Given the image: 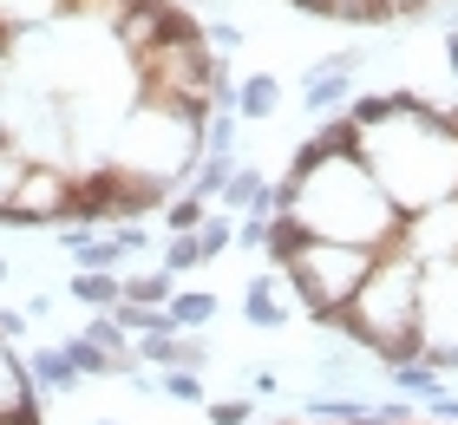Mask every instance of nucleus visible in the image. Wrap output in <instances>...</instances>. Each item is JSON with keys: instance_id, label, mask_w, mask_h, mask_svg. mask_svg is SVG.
<instances>
[{"instance_id": "obj_1", "label": "nucleus", "mask_w": 458, "mask_h": 425, "mask_svg": "<svg viewBox=\"0 0 458 425\" xmlns=\"http://www.w3.org/2000/svg\"><path fill=\"white\" fill-rule=\"evenodd\" d=\"M276 217H295L308 236L353 242V249H393L406 223L400 203L367 170V157H321L308 144L276 177Z\"/></svg>"}, {"instance_id": "obj_2", "label": "nucleus", "mask_w": 458, "mask_h": 425, "mask_svg": "<svg viewBox=\"0 0 458 425\" xmlns=\"http://www.w3.org/2000/svg\"><path fill=\"white\" fill-rule=\"evenodd\" d=\"M360 157H367L373 177H380V190L400 203V217L452 203L458 197V105L420 98L400 118L367 124Z\"/></svg>"}, {"instance_id": "obj_3", "label": "nucleus", "mask_w": 458, "mask_h": 425, "mask_svg": "<svg viewBox=\"0 0 458 425\" xmlns=\"http://www.w3.org/2000/svg\"><path fill=\"white\" fill-rule=\"evenodd\" d=\"M420 282L426 262L406 255L400 242L373 255L367 282L353 288V302L341 308V340L367 347L380 367H400V360H420Z\"/></svg>"}, {"instance_id": "obj_4", "label": "nucleus", "mask_w": 458, "mask_h": 425, "mask_svg": "<svg viewBox=\"0 0 458 425\" xmlns=\"http://www.w3.org/2000/svg\"><path fill=\"white\" fill-rule=\"evenodd\" d=\"M380 249H353V242H327V236H301L282 255V288L308 308V321L321 334H341V308L353 302V288L367 282Z\"/></svg>"}, {"instance_id": "obj_5", "label": "nucleus", "mask_w": 458, "mask_h": 425, "mask_svg": "<svg viewBox=\"0 0 458 425\" xmlns=\"http://www.w3.org/2000/svg\"><path fill=\"white\" fill-rule=\"evenodd\" d=\"M138 177H164V183H191L203 164V118L171 112V105H131L118 118V157Z\"/></svg>"}, {"instance_id": "obj_6", "label": "nucleus", "mask_w": 458, "mask_h": 425, "mask_svg": "<svg viewBox=\"0 0 458 425\" xmlns=\"http://www.w3.org/2000/svg\"><path fill=\"white\" fill-rule=\"evenodd\" d=\"M420 353L432 367L458 373V255L432 262L420 282Z\"/></svg>"}, {"instance_id": "obj_7", "label": "nucleus", "mask_w": 458, "mask_h": 425, "mask_svg": "<svg viewBox=\"0 0 458 425\" xmlns=\"http://www.w3.org/2000/svg\"><path fill=\"white\" fill-rule=\"evenodd\" d=\"M72 223V164H33L20 197L0 209V229H59Z\"/></svg>"}, {"instance_id": "obj_8", "label": "nucleus", "mask_w": 458, "mask_h": 425, "mask_svg": "<svg viewBox=\"0 0 458 425\" xmlns=\"http://www.w3.org/2000/svg\"><path fill=\"white\" fill-rule=\"evenodd\" d=\"M367 66V53H327V59H315L308 66V79H301V98H308V112L315 118H335V112H347L353 105V72Z\"/></svg>"}, {"instance_id": "obj_9", "label": "nucleus", "mask_w": 458, "mask_h": 425, "mask_svg": "<svg viewBox=\"0 0 458 425\" xmlns=\"http://www.w3.org/2000/svg\"><path fill=\"white\" fill-rule=\"evenodd\" d=\"M400 249L420 255V262H452L458 255V197L452 203H432V209H412V217L400 223Z\"/></svg>"}, {"instance_id": "obj_10", "label": "nucleus", "mask_w": 458, "mask_h": 425, "mask_svg": "<svg viewBox=\"0 0 458 425\" xmlns=\"http://www.w3.org/2000/svg\"><path fill=\"white\" fill-rule=\"evenodd\" d=\"M242 321L256 327V334H282V327H288V314H282V268H262L256 282H249V294H242Z\"/></svg>"}, {"instance_id": "obj_11", "label": "nucleus", "mask_w": 458, "mask_h": 425, "mask_svg": "<svg viewBox=\"0 0 458 425\" xmlns=\"http://www.w3.org/2000/svg\"><path fill=\"white\" fill-rule=\"evenodd\" d=\"M308 20H341V27H393V0H295Z\"/></svg>"}, {"instance_id": "obj_12", "label": "nucleus", "mask_w": 458, "mask_h": 425, "mask_svg": "<svg viewBox=\"0 0 458 425\" xmlns=\"http://www.w3.org/2000/svg\"><path fill=\"white\" fill-rule=\"evenodd\" d=\"M66 13H72V0H0V39H27Z\"/></svg>"}, {"instance_id": "obj_13", "label": "nucleus", "mask_w": 458, "mask_h": 425, "mask_svg": "<svg viewBox=\"0 0 458 425\" xmlns=\"http://www.w3.org/2000/svg\"><path fill=\"white\" fill-rule=\"evenodd\" d=\"M33 373L27 367H20V353H13V340L7 334H0V419H13L20 406H33Z\"/></svg>"}, {"instance_id": "obj_14", "label": "nucleus", "mask_w": 458, "mask_h": 425, "mask_svg": "<svg viewBox=\"0 0 458 425\" xmlns=\"http://www.w3.org/2000/svg\"><path fill=\"white\" fill-rule=\"evenodd\" d=\"M66 294H72L79 308H118V294H124V275H118V268H72Z\"/></svg>"}, {"instance_id": "obj_15", "label": "nucleus", "mask_w": 458, "mask_h": 425, "mask_svg": "<svg viewBox=\"0 0 458 425\" xmlns=\"http://www.w3.org/2000/svg\"><path fill=\"white\" fill-rule=\"evenodd\" d=\"M276 112H282V79L256 72V79L236 85V118L242 124H262V118H276Z\"/></svg>"}, {"instance_id": "obj_16", "label": "nucleus", "mask_w": 458, "mask_h": 425, "mask_svg": "<svg viewBox=\"0 0 458 425\" xmlns=\"http://www.w3.org/2000/svg\"><path fill=\"white\" fill-rule=\"evenodd\" d=\"M386 379L400 387V399H432V393H445V367H432V360H400V367H386Z\"/></svg>"}, {"instance_id": "obj_17", "label": "nucleus", "mask_w": 458, "mask_h": 425, "mask_svg": "<svg viewBox=\"0 0 458 425\" xmlns=\"http://www.w3.org/2000/svg\"><path fill=\"white\" fill-rule=\"evenodd\" d=\"M164 308H171L177 334H203V327L216 321V294H210V288H177V294H171Z\"/></svg>"}, {"instance_id": "obj_18", "label": "nucleus", "mask_w": 458, "mask_h": 425, "mask_svg": "<svg viewBox=\"0 0 458 425\" xmlns=\"http://www.w3.org/2000/svg\"><path fill=\"white\" fill-rule=\"evenodd\" d=\"M177 294V275L171 268H138V275H124V294L118 302H138V308H164Z\"/></svg>"}, {"instance_id": "obj_19", "label": "nucleus", "mask_w": 458, "mask_h": 425, "mask_svg": "<svg viewBox=\"0 0 458 425\" xmlns=\"http://www.w3.org/2000/svg\"><path fill=\"white\" fill-rule=\"evenodd\" d=\"M236 138H242L236 105H216V112L203 118V157H236Z\"/></svg>"}, {"instance_id": "obj_20", "label": "nucleus", "mask_w": 458, "mask_h": 425, "mask_svg": "<svg viewBox=\"0 0 458 425\" xmlns=\"http://www.w3.org/2000/svg\"><path fill=\"white\" fill-rule=\"evenodd\" d=\"M27 373H33V387H79V373H72V360H66V347H33V360H27Z\"/></svg>"}, {"instance_id": "obj_21", "label": "nucleus", "mask_w": 458, "mask_h": 425, "mask_svg": "<svg viewBox=\"0 0 458 425\" xmlns=\"http://www.w3.org/2000/svg\"><path fill=\"white\" fill-rule=\"evenodd\" d=\"M86 340H98V347H106L112 360H138V353H131V327H124L112 308H98L92 321H86Z\"/></svg>"}, {"instance_id": "obj_22", "label": "nucleus", "mask_w": 458, "mask_h": 425, "mask_svg": "<svg viewBox=\"0 0 458 425\" xmlns=\"http://www.w3.org/2000/svg\"><path fill=\"white\" fill-rule=\"evenodd\" d=\"M27 170H33V157L20 151L13 138H0V209H7V203L20 197V183H27Z\"/></svg>"}, {"instance_id": "obj_23", "label": "nucleus", "mask_w": 458, "mask_h": 425, "mask_svg": "<svg viewBox=\"0 0 458 425\" xmlns=\"http://www.w3.org/2000/svg\"><path fill=\"white\" fill-rule=\"evenodd\" d=\"M157 393L164 399H183V406H210V393H203V373L197 367H171L157 379Z\"/></svg>"}, {"instance_id": "obj_24", "label": "nucleus", "mask_w": 458, "mask_h": 425, "mask_svg": "<svg viewBox=\"0 0 458 425\" xmlns=\"http://www.w3.org/2000/svg\"><path fill=\"white\" fill-rule=\"evenodd\" d=\"M203 217H210V197H197V190H183V197L164 203V229H171V236L177 229H197Z\"/></svg>"}, {"instance_id": "obj_25", "label": "nucleus", "mask_w": 458, "mask_h": 425, "mask_svg": "<svg viewBox=\"0 0 458 425\" xmlns=\"http://www.w3.org/2000/svg\"><path fill=\"white\" fill-rule=\"evenodd\" d=\"M197 242H203V262H216V255L236 242V223H229V209H210V217L197 223Z\"/></svg>"}, {"instance_id": "obj_26", "label": "nucleus", "mask_w": 458, "mask_h": 425, "mask_svg": "<svg viewBox=\"0 0 458 425\" xmlns=\"http://www.w3.org/2000/svg\"><path fill=\"white\" fill-rule=\"evenodd\" d=\"M72 268H124V249L112 242V229H98V236L72 255Z\"/></svg>"}, {"instance_id": "obj_27", "label": "nucleus", "mask_w": 458, "mask_h": 425, "mask_svg": "<svg viewBox=\"0 0 458 425\" xmlns=\"http://www.w3.org/2000/svg\"><path fill=\"white\" fill-rule=\"evenodd\" d=\"M164 268L183 275V268H203V242H197V229H177L171 242H164Z\"/></svg>"}, {"instance_id": "obj_28", "label": "nucleus", "mask_w": 458, "mask_h": 425, "mask_svg": "<svg viewBox=\"0 0 458 425\" xmlns=\"http://www.w3.org/2000/svg\"><path fill=\"white\" fill-rule=\"evenodd\" d=\"M131 353L151 367H177V334H131Z\"/></svg>"}, {"instance_id": "obj_29", "label": "nucleus", "mask_w": 458, "mask_h": 425, "mask_svg": "<svg viewBox=\"0 0 458 425\" xmlns=\"http://www.w3.org/2000/svg\"><path fill=\"white\" fill-rule=\"evenodd\" d=\"M229 170H236V157H203V164H197V177H191V190H197V197H216Z\"/></svg>"}, {"instance_id": "obj_30", "label": "nucleus", "mask_w": 458, "mask_h": 425, "mask_svg": "<svg viewBox=\"0 0 458 425\" xmlns=\"http://www.w3.org/2000/svg\"><path fill=\"white\" fill-rule=\"evenodd\" d=\"M203 412H210V425H249V419H256V406H249V399H210Z\"/></svg>"}, {"instance_id": "obj_31", "label": "nucleus", "mask_w": 458, "mask_h": 425, "mask_svg": "<svg viewBox=\"0 0 458 425\" xmlns=\"http://www.w3.org/2000/svg\"><path fill=\"white\" fill-rule=\"evenodd\" d=\"M177 367H210V340H203V334H177Z\"/></svg>"}, {"instance_id": "obj_32", "label": "nucleus", "mask_w": 458, "mask_h": 425, "mask_svg": "<svg viewBox=\"0 0 458 425\" xmlns=\"http://www.w3.org/2000/svg\"><path fill=\"white\" fill-rule=\"evenodd\" d=\"M112 242L124 255H144V249H151V229H144V223H112Z\"/></svg>"}, {"instance_id": "obj_33", "label": "nucleus", "mask_w": 458, "mask_h": 425, "mask_svg": "<svg viewBox=\"0 0 458 425\" xmlns=\"http://www.w3.org/2000/svg\"><path fill=\"white\" fill-rule=\"evenodd\" d=\"M203 39H210V53H242V27H229V20H216V27H203Z\"/></svg>"}, {"instance_id": "obj_34", "label": "nucleus", "mask_w": 458, "mask_h": 425, "mask_svg": "<svg viewBox=\"0 0 458 425\" xmlns=\"http://www.w3.org/2000/svg\"><path fill=\"white\" fill-rule=\"evenodd\" d=\"M236 242H242V249H262V242H268V217L242 209V223H236Z\"/></svg>"}, {"instance_id": "obj_35", "label": "nucleus", "mask_w": 458, "mask_h": 425, "mask_svg": "<svg viewBox=\"0 0 458 425\" xmlns=\"http://www.w3.org/2000/svg\"><path fill=\"white\" fill-rule=\"evenodd\" d=\"M426 406H432V419H439V425H458V399H452V393H432Z\"/></svg>"}, {"instance_id": "obj_36", "label": "nucleus", "mask_w": 458, "mask_h": 425, "mask_svg": "<svg viewBox=\"0 0 458 425\" xmlns=\"http://www.w3.org/2000/svg\"><path fill=\"white\" fill-rule=\"evenodd\" d=\"M249 393H256V399H276V393H282V379L268 373V367H256V379H249Z\"/></svg>"}, {"instance_id": "obj_37", "label": "nucleus", "mask_w": 458, "mask_h": 425, "mask_svg": "<svg viewBox=\"0 0 458 425\" xmlns=\"http://www.w3.org/2000/svg\"><path fill=\"white\" fill-rule=\"evenodd\" d=\"M0 334H7V340H20V334H27V314H13V308H0Z\"/></svg>"}, {"instance_id": "obj_38", "label": "nucleus", "mask_w": 458, "mask_h": 425, "mask_svg": "<svg viewBox=\"0 0 458 425\" xmlns=\"http://www.w3.org/2000/svg\"><path fill=\"white\" fill-rule=\"evenodd\" d=\"M0 425H39V399H33V406H20L13 419H0Z\"/></svg>"}, {"instance_id": "obj_39", "label": "nucleus", "mask_w": 458, "mask_h": 425, "mask_svg": "<svg viewBox=\"0 0 458 425\" xmlns=\"http://www.w3.org/2000/svg\"><path fill=\"white\" fill-rule=\"evenodd\" d=\"M445 66L458 72V27H445Z\"/></svg>"}, {"instance_id": "obj_40", "label": "nucleus", "mask_w": 458, "mask_h": 425, "mask_svg": "<svg viewBox=\"0 0 458 425\" xmlns=\"http://www.w3.org/2000/svg\"><path fill=\"white\" fill-rule=\"evenodd\" d=\"M13 72V39H0V79Z\"/></svg>"}, {"instance_id": "obj_41", "label": "nucleus", "mask_w": 458, "mask_h": 425, "mask_svg": "<svg viewBox=\"0 0 458 425\" xmlns=\"http://www.w3.org/2000/svg\"><path fill=\"white\" fill-rule=\"evenodd\" d=\"M0 288H7V255H0Z\"/></svg>"}, {"instance_id": "obj_42", "label": "nucleus", "mask_w": 458, "mask_h": 425, "mask_svg": "<svg viewBox=\"0 0 458 425\" xmlns=\"http://www.w3.org/2000/svg\"><path fill=\"white\" fill-rule=\"evenodd\" d=\"M0 138H7V112H0Z\"/></svg>"}, {"instance_id": "obj_43", "label": "nucleus", "mask_w": 458, "mask_h": 425, "mask_svg": "<svg viewBox=\"0 0 458 425\" xmlns=\"http://www.w3.org/2000/svg\"><path fill=\"white\" fill-rule=\"evenodd\" d=\"M98 425H118V419H98Z\"/></svg>"}]
</instances>
